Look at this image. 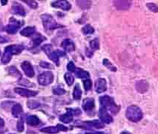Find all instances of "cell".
<instances>
[{"label": "cell", "mask_w": 158, "mask_h": 134, "mask_svg": "<svg viewBox=\"0 0 158 134\" xmlns=\"http://www.w3.org/2000/svg\"><path fill=\"white\" fill-rule=\"evenodd\" d=\"M17 130L19 132H23L24 130V117H21L17 122Z\"/></svg>", "instance_id": "8d00e7d4"}, {"label": "cell", "mask_w": 158, "mask_h": 134, "mask_svg": "<svg viewBox=\"0 0 158 134\" xmlns=\"http://www.w3.org/2000/svg\"><path fill=\"white\" fill-rule=\"evenodd\" d=\"M95 107L94 99L91 98H86L82 102V108L85 112L93 111Z\"/></svg>", "instance_id": "ac0fdd59"}, {"label": "cell", "mask_w": 158, "mask_h": 134, "mask_svg": "<svg viewBox=\"0 0 158 134\" xmlns=\"http://www.w3.org/2000/svg\"><path fill=\"white\" fill-rule=\"evenodd\" d=\"M27 106L31 109H36L40 106V103L37 101L29 100L27 102Z\"/></svg>", "instance_id": "d6a6232c"}, {"label": "cell", "mask_w": 158, "mask_h": 134, "mask_svg": "<svg viewBox=\"0 0 158 134\" xmlns=\"http://www.w3.org/2000/svg\"><path fill=\"white\" fill-rule=\"evenodd\" d=\"M10 134H14V133H10Z\"/></svg>", "instance_id": "c3c4849f"}, {"label": "cell", "mask_w": 158, "mask_h": 134, "mask_svg": "<svg viewBox=\"0 0 158 134\" xmlns=\"http://www.w3.org/2000/svg\"><path fill=\"white\" fill-rule=\"evenodd\" d=\"M100 103L102 107L106 108H111L114 105V104H115L113 98H111V97H110L109 96H107V95H105V96L100 97Z\"/></svg>", "instance_id": "2e32d148"}, {"label": "cell", "mask_w": 158, "mask_h": 134, "mask_svg": "<svg viewBox=\"0 0 158 134\" xmlns=\"http://www.w3.org/2000/svg\"><path fill=\"white\" fill-rule=\"evenodd\" d=\"M51 6L54 8L61 9L63 10H69L71 8V5L68 1H55L51 3Z\"/></svg>", "instance_id": "9a60e30c"}, {"label": "cell", "mask_w": 158, "mask_h": 134, "mask_svg": "<svg viewBox=\"0 0 158 134\" xmlns=\"http://www.w3.org/2000/svg\"><path fill=\"white\" fill-rule=\"evenodd\" d=\"M110 111H111L112 113H118V111H119V107L117 105V104H114L113 106H112V107H111L110 108Z\"/></svg>", "instance_id": "b9f144b4"}, {"label": "cell", "mask_w": 158, "mask_h": 134, "mask_svg": "<svg viewBox=\"0 0 158 134\" xmlns=\"http://www.w3.org/2000/svg\"><path fill=\"white\" fill-rule=\"evenodd\" d=\"M85 134H107L105 132H92V133H86Z\"/></svg>", "instance_id": "ee69618b"}, {"label": "cell", "mask_w": 158, "mask_h": 134, "mask_svg": "<svg viewBox=\"0 0 158 134\" xmlns=\"http://www.w3.org/2000/svg\"><path fill=\"white\" fill-rule=\"evenodd\" d=\"M25 49V47L23 45H12L6 47L5 49V52L2 55L1 62L3 65H6L11 60L13 55L19 54L22 53Z\"/></svg>", "instance_id": "6da1fadb"}, {"label": "cell", "mask_w": 158, "mask_h": 134, "mask_svg": "<svg viewBox=\"0 0 158 134\" xmlns=\"http://www.w3.org/2000/svg\"><path fill=\"white\" fill-rule=\"evenodd\" d=\"M82 90L80 89V85H79L78 84H77L76 85H75L74 88H73V99H76V100L80 99H81V97H82Z\"/></svg>", "instance_id": "d4e9b609"}, {"label": "cell", "mask_w": 158, "mask_h": 134, "mask_svg": "<svg viewBox=\"0 0 158 134\" xmlns=\"http://www.w3.org/2000/svg\"><path fill=\"white\" fill-rule=\"evenodd\" d=\"M82 33L85 35H90L94 33V28L89 24H87L82 29Z\"/></svg>", "instance_id": "f1b7e54d"}, {"label": "cell", "mask_w": 158, "mask_h": 134, "mask_svg": "<svg viewBox=\"0 0 158 134\" xmlns=\"http://www.w3.org/2000/svg\"><path fill=\"white\" fill-rule=\"evenodd\" d=\"M24 2L27 3L32 9H36L38 8V3L35 1H23Z\"/></svg>", "instance_id": "f35d334b"}, {"label": "cell", "mask_w": 158, "mask_h": 134, "mask_svg": "<svg viewBox=\"0 0 158 134\" xmlns=\"http://www.w3.org/2000/svg\"><path fill=\"white\" fill-rule=\"evenodd\" d=\"M120 134H131L129 133V132H127V131H123L121 132Z\"/></svg>", "instance_id": "bcb514c9"}, {"label": "cell", "mask_w": 158, "mask_h": 134, "mask_svg": "<svg viewBox=\"0 0 158 134\" xmlns=\"http://www.w3.org/2000/svg\"><path fill=\"white\" fill-rule=\"evenodd\" d=\"M81 113L82 111L79 108H67V112L65 114L60 116V120L64 124H69L73 120V116H80Z\"/></svg>", "instance_id": "5b68a950"}, {"label": "cell", "mask_w": 158, "mask_h": 134, "mask_svg": "<svg viewBox=\"0 0 158 134\" xmlns=\"http://www.w3.org/2000/svg\"><path fill=\"white\" fill-rule=\"evenodd\" d=\"M42 50H43L44 52L47 54L48 56L49 55L52 53V51H54V49H53L52 45H49V44H47V45H44L42 46Z\"/></svg>", "instance_id": "836d02e7"}, {"label": "cell", "mask_w": 158, "mask_h": 134, "mask_svg": "<svg viewBox=\"0 0 158 134\" xmlns=\"http://www.w3.org/2000/svg\"><path fill=\"white\" fill-rule=\"evenodd\" d=\"M41 19L45 30H54L56 28L63 27L62 25L56 23L54 18L49 14H43L41 16Z\"/></svg>", "instance_id": "3957f363"}, {"label": "cell", "mask_w": 158, "mask_h": 134, "mask_svg": "<svg viewBox=\"0 0 158 134\" xmlns=\"http://www.w3.org/2000/svg\"><path fill=\"white\" fill-rule=\"evenodd\" d=\"M95 91L97 93H104L107 90V82L106 80L103 78L98 79L96 82H95Z\"/></svg>", "instance_id": "7c38bea8"}, {"label": "cell", "mask_w": 158, "mask_h": 134, "mask_svg": "<svg viewBox=\"0 0 158 134\" xmlns=\"http://www.w3.org/2000/svg\"><path fill=\"white\" fill-rule=\"evenodd\" d=\"M66 53L63 51L60 50H56V51H53L52 53L49 55L48 57L51 60H52L53 62L56 64V65H60V58L61 56H65Z\"/></svg>", "instance_id": "4fadbf2b"}, {"label": "cell", "mask_w": 158, "mask_h": 134, "mask_svg": "<svg viewBox=\"0 0 158 134\" xmlns=\"http://www.w3.org/2000/svg\"><path fill=\"white\" fill-rule=\"evenodd\" d=\"M40 65L42 67H43V68H54V66L47 62H41L40 63Z\"/></svg>", "instance_id": "ab89813d"}, {"label": "cell", "mask_w": 158, "mask_h": 134, "mask_svg": "<svg viewBox=\"0 0 158 134\" xmlns=\"http://www.w3.org/2000/svg\"><path fill=\"white\" fill-rule=\"evenodd\" d=\"M53 93L54 95L60 96V95L65 94L66 91L63 87H60V86H55V87H54V89H53Z\"/></svg>", "instance_id": "1f68e13d"}, {"label": "cell", "mask_w": 158, "mask_h": 134, "mask_svg": "<svg viewBox=\"0 0 158 134\" xmlns=\"http://www.w3.org/2000/svg\"><path fill=\"white\" fill-rule=\"evenodd\" d=\"M26 122L27 124H29V125L36 126L38 125V124H40L41 122H40V119H39L36 116L31 115L27 117Z\"/></svg>", "instance_id": "7402d4cb"}, {"label": "cell", "mask_w": 158, "mask_h": 134, "mask_svg": "<svg viewBox=\"0 0 158 134\" xmlns=\"http://www.w3.org/2000/svg\"><path fill=\"white\" fill-rule=\"evenodd\" d=\"M23 107H22V105L20 104H15L11 108L12 115L13 116L15 117V118L19 117V116L23 113Z\"/></svg>", "instance_id": "ffe728a7"}, {"label": "cell", "mask_w": 158, "mask_h": 134, "mask_svg": "<svg viewBox=\"0 0 158 134\" xmlns=\"http://www.w3.org/2000/svg\"><path fill=\"white\" fill-rule=\"evenodd\" d=\"M103 65L106 66V67H108L110 71H114V72L117 71V68H116L114 66L112 65L111 62L108 61L107 59H103Z\"/></svg>", "instance_id": "e575fe53"}, {"label": "cell", "mask_w": 158, "mask_h": 134, "mask_svg": "<svg viewBox=\"0 0 158 134\" xmlns=\"http://www.w3.org/2000/svg\"><path fill=\"white\" fill-rule=\"evenodd\" d=\"M4 125H5V121L3 120V119H2L1 117H0V128H3Z\"/></svg>", "instance_id": "7bdbcfd3"}, {"label": "cell", "mask_w": 158, "mask_h": 134, "mask_svg": "<svg viewBox=\"0 0 158 134\" xmlns=\"http://www.w3.org/2000/svg\"><path fill=\"white\" fill-rule=\"evenodd\" d=\"M77 3L78 6L83 10L89 9L91 5V2L90 1H77Z\"/></svg>", "instance_id": "f546056e"}, {"label": "cell", "mask_w": 158, "mask_h": 134, "mask_svg": "<svg viewBox=\"0 0 158 134\" xmlns=\"http://www.w3.org/2000/svg\"><path fill=\"white\" fill-rule=\"evenodd\" d=\"M99 116H100L101 122L103 123V124H110V123L113 122V118L108 113V110L106 108L102 107L100 108V112H99Z\"/></svg>", "instance_id": "9c48e42d"}, {"label": "cell", "mask_w": 158, "mask_h": 134, "mask_svg": "<svg viewBox=\"0 0 158 134\" xmlns=\"http://www.w3.org/2000/svg\"><path fill=\"white\" fill-rule=\"evenodd\" d=\"M75 73V76H76L77 78L80 79H89L90 77V73L88 72V71H84L81 68H76L75 71L73 72Z\"/></svg>", "instance_id": "603a6c76"}, {"label": "cell", "mask_w": 158, "mask_h": 134, "mask_svg": "<svg viewBox=\"0 0 158 134\" xmlns=\"http://www.w3.org/2000/svg\"><path fill=\"white\" fill-rule=\"evenodd\" d=\"M54 79V74L51 71H45L38 76V82L40 85L47 86L52 83Z\"/></svg>", "instance_id": "52a82bcc"}, {"label": "cell", "mask_w": 158, "mask_h": 134, "mask_svg": "<svg viewBox=\"0 0 158 134\" xmlns=\"http://www.w3.org/2000/svg\"><path fill=\"white\" fill-rule=\"evenodd\" d=\"M64 78H65L66 83L69 86H71L73 84V82H74V77L70 72L65 73Z\"/></svg>", "instance_id": "83f0119b"}, {"label": "cell", "mask_w": 158, "mask_h": 134, "mask_svg": "<svg viewBox=\"0 0 158 134\" xmlns=\"http://www.w3.org/2000/svg\"><path fill=\"white\" fill-rule=\"evenodd\" d=\"M126 116L132 122H138L143 119V114L141 109L136 105H131L127 108Z\"/></svg>", "instance_id": "7a4b0ae2"}, {"label": "cell", "mask_w": 158, "mask_h": 134, "mask_svg": "<svg viewBox=\"0 0 158 134\" xmlns=\"http://www.w3.org/2000/svg\"><path fill=\"white\" fill-rule=\"evenodd\" d=\"M77 67L75 66L74 64L72 61H70L67 65V69L69 72H74L75 70H76Z\"/></svg>", "instance_id": "74e56055"}, {"label": "cell", "mask_w": 158, "mask_h": 134, "mask_svg": "<svg viewBox=\"0 0 158 134\" xmlns=\"http://www.w3.org/2000/svg\"><path fill=\"white\" fill-rule=\"evenodd\" d=\"M83 85L84 88H85V91L87 92V91H89L91 89V87H92V82H91V81L89 79H87L86 80L83 81Z\"/></svg>", "instance_id": "d590c367"}, {"label": "cell", "mask_w": 158, "mask_h": 134, "mask_svg": "<svg viewBox=\"0 0 158 134\" xmlns=\"http://www.w3.org/2000/svg\"><path fill=\"white\" fill-rule=\"evenodd\" d=\"M14 91L16 93L20 95V96L27 97V98H30V97L35 96L37 95V92L36 91H31V90L26 89V88H22V87H16L14 88Z\"/></svg>", "instance_id": "30bf717a"}, {"label": "cell", "mask_w": 158, "mask_h": 134, "mask_svg": "<svg viewBox=\"0 0 158 134\" xmlns=\"http://www.w3.org/2000/svg\"><path fill=\"white\" fill-rule=\"evenodd\" d=\"M8 72L9 74L11 75V76L16 77V78H22V74L21 73L18 71L17 68L14 66H12V67H9L8 68Z\"/></svg>", "instance_id": "4316f807"}, {"label": "cell", "mask_w": 158, "mask_h": 134, "mask_svg": "<svg viewBox=\"0 0 158 134\" xmlns=\"http://www.w3.org/2000/svg\"><path fill=\"white\" fill-rule=\"evenodd\" d=\"M1 2L2 3V5H6V3L8 2V1H3V0H2V1H1Z\"/></svg>", "instance_id": "7dc6e473"}, {"label": "cell", "mask_w": 158, "mask_h": 134, "mask_svg": "<svg viewBox=\"0 0 158 134\" xmlns=\"http://www.w3.org/2000/svg\"><path fill=\"white\" fill-rule=\"evenodd\" d=\"M10 12H11V14H14V15H19L22 16H25V14H26L24 7L18 2L14 3V5L11 7Z\"/></svg>", "instance_id": "5bb4252c"}, {"label": "cell", "mask_w": 158, "mask_h": 134, "mask_svg": "<svg viewBox=\"0 0 158 134\" xmlns=\"http://www.w3.org/2000/svg\"><path fill=\"white\" fill-rule=\"evenodd\" d=\"M90 45V47L92 51H96L98 50L100 48V41L97 38H95L94 39L91 40L89 43Z\"/></svg>", "instance_id": "4dcf8cb0"}, {"label": "cell", "mask_w": 158, "mask_h": 134, "mask_svg": "<svg viewBox=\"0 0 158 134\" xmlns=\"http://www.w3.org/2000/svg\"><path fill=\"white\" fill-rule=\"evenodd\" d=\"M46 40V37L44 36H42V35H37L36 37L32 39V45L33 47H37L42 42Z\"/></svg>", "instance_id": "484cf974"}, {"label": "cell", "mask_w": 158, "mask_h": 134, "mask_svg": "<svg viewBox=\"0 0 158 134\" xmlns=\"http://www.w3.org/2000/svg\"><path fill=\"white\" fill-rule=\"evenodd\" d=\"M61 45L63 47L64 50H65V52H73L75 50V48H76L75 47V44L70 39H65V40H63Z\"/></svg>", "instance_id": "e0dca14e"}, {"label": "cell", "mask_w": 158, "mask_h": 134, "mask_svg": "<svg viewBox=\"0 0 158 134\" xmlns=\"http://www.w3.org/2000/svg\"><path fill=\"white\" fill-rule=\"evenodd\" d=\"M69 130V128L67 127L64 126L63 124H58L56 126H51V127H47V128H42L40 130V131L43 132V133H57L60 131H68Z\"/></svg>", "instance_id": "ba28073f"}, {"label": "cell", "mask_w": 158, "mask_h": 134, "mask_svg": "<svg viewBox=\"0 0 158 134\" xmlns=\"http://www.w3.org/2000/svg\"><path fill=\"white\" fill-rule=\"evenodd\" d=\"M74 125L78 128H81L82 129L93 130L94 129H101L104 128L105 124L102 122H99L98 120L88 121V122H76Z\"/></svg>", "instance_id": "277c9868"}, {"label": "cell", "mask_w": 158, "mask_h": 134, "mask_svg": "<svg viewBox=\"0 0 158 134\" xmlns=\"http://www.w3.org/2000/svg\"><path fill=\"white\" fill-rule=\"evenodd\" d=\"M8 42V40L5 39V37L0 36V42Z\"/></svg>", "instance_id": "f6af8a7d"}, {"label": "cell", "mask_w": 158, "mask_h": 134, "mask_svg": "<svg viewBox=\"0 0 158 134\" xmlns=\"http://www.w3.org/2000/svg\"><path fill=\"white\" fill-rule=\"evenodd\" d=\"M146 6L148 7V8H149V10H152V11L157 12V5H156L155 4H154V3H148V4L146 5Z\"/></svg>", "instance_id": "60d3db41"}, {"label": "cell", "mask_w": 158, "mask_h": 134, "mask_svg": "<svg viewBox=\"0 0 158 134\" xmlns=\"http://www.w3.org/2000/svg\"><path fill=\"white\" fill-rule=\"evenodd\" d=\"M35 33H36V28L34 27H25L20 31V34L23 36H26V37H29L32 35H34Z\"/></svg>", "instance_id": "44dd1931"}, {"label": "cell", "mask_w": 158, "mask_h": 134, "mask_svg": "<svg viewBox=\"0 0 158 134\" xmlns=\"http://www.w3.org/2000/svg\"><path fill=\"white\" fill-rule=\"evenodd\" d=\"M21 67L24 71V73H25V75L29 78H32L34 76L35 72L33 66L31 65V64L29 62L25 61L22 63Z\"/></svg>", "instance_id": "8fae6325"}, {"label": "cell", "mask_w": 158, "mask_h": 134, "mask_svg": "<svg viewBox=\"0 0 158 134\" xmlns=\"http://www.w3.org/2000/svg\"><path fill=\"white\" fill-rule=\"evenodd\" d=\"M23 25V22L19 21V20L16 19L15 18L12 17L10 19V22L5 27L4 30L9 34H15Z\"/></svg>", "instance_id": "8992f818"}, {"label": "cell", "mask_w": 158, "mask_h": 134, "mask_svg": "<svg viewBox=\"0 0 158 134\" xmlns=\"http://www.w3.org/2000/svg\"><path fill=\"white\" fill-rule=\"evenodd\" d=\"M114 3L118 10H127L131 5L130 1H114Z\"/></svg>", "instance_id": "d6986e66"}, {"label": "cell", "mask_w": 158, "mask_h": 134, "mask_svg": "<svg viewBox=\"0 0 158 134\" xmlns=\"http://www.w3.org/2000/svg\"><path fill=\"white\" fill-rule=\"evenodd\" d=\"M136 87H137V90L140 93H145L148 90V84L145 81H139V82H137L136 84Z\"/></svg>", "instance_id": "cb8c5ba5"}]
</instances>
